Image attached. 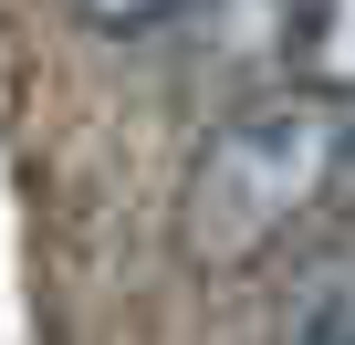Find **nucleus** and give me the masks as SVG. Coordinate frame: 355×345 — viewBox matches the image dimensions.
Instances as JSON below:
<instances>
[{
  "mask_svg": "<svg viewBox=\"0 0 355 345\" xmlns=\"http://www.w3.org/2000/svg\"><path fill=\"white\" fill-rule=\"evenodd\" d=\"M293 63L324 94H355V0H303L293 11Z\"/></svg>",
  "mask_w": 355,
  "mask_h": 345,
  "instance_id": "nucleus-2",
  "label": "nucleus"
},
{
  "mask_svg": "<svg viewBox=\"0 0 355 345\" xmlns=\"http://www.w3.org/2000/svg\"><path fill=\"white\" fill-rule=\"evenodd\" d=\"M345 157H355V94L303 84V94H282V105L230 115V126L209 136V157H199V178H189V210H178L189 262H209V272L261 262V241H282V230L324 199V178H334Z\"/></svg>",
  "mask_w": 355,
  "mask_h": 345,
  "instance_id": "nucleus-1",
  "label": "nucleus"
},
{
  "mask_svg": "<svg viewBox=\"0 0 355 345\" xmlns=\"http://www.w3.org/2000/svg\"><path fill=\"white\" fill-rule=\"evenodd\" d=\"M167 11H178V0H84V22H94V32H115V42H125V32H157Z\"/></svg>",
  "mask_w": 355,
  "mask_h": 345,
  "instance_id": "nucleus-4",
  "label": "nucleus"
},
{
  "mask_svg": "<svg viewBox=\"0 0 355 345\" xmlns=\"http://www.w3.org/2000/svg\"><path fill=\"white\" fill-rule=\"evenodd\" d=\"M293 345H355V262H324V272L303 283Z\"/></svg>",
  "mask_w": 355,
  "mask_h": 345,
  "instance_id": "nucleus-3",
  "label": "nucleus"
}]
</instances>
